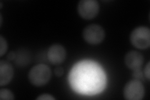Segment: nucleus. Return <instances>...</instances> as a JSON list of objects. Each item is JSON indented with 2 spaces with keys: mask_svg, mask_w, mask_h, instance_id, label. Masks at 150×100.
Listing matches in <instances>:
<instances>
[{
  "mask_svg": "<svg viewBox=\"0 0 150 100\" xmlns=\"http://www.w3.org/2000/svg\"><path fill=\"white\" fill-rule=\"evenodd\" d=\"M69 83L76 92L95 94L104 89L106 77L101 66L96 62L84 60L74 65L69 73Z\"/></svg>",
  "mask_w": 150,
  "mask_h": 100,
  "instance_id": "nucleus-1",
  "label": "nucleus"
},
{
  "mask_svg": "<svg viewBox=\"0 0 150 100\" xmlns=\"http://www.w3.org/2000/svg\"><path fill=\"white\" fill-rule=\"evenodd\" d=\"M51 70L44 64L36 65L30 69L28 78L30 82L35 87H40L48 83L51 78Z\"/></svg>",
  "mask_w": 150,
  "mask_h": 100,
  "instance_id": "nucleus-2",
  "label": "nucleus"
},
{
  "mask_svg": "<svg viewBox=\"0 0 150 100\" xmlns=\"http://www.w3.org/2000/svg\"><path fill=\"white\" fill-rule=\"evenodd\" d=\"M129 41L136 48L146 49L150 46V30L147 26H140L134 28L129 35Z\"/></svg>",
  "mask_w": 150,
  "mask_h": 100,
  "instance_id": "nucleus-3",
  "label": "nucleus"
},
{
  "mask_svg": "<svg viewBox=\"0 0 150 100\" xmlns=\"http://www.w3.org/2000/svg\"><path fill=\"white\" fill-rule=\"evenodd\" d=\"M84 40L88 43L96 45L100 44L104 40L106 33L101 25L96 23H92L84 28L82 32Z\"/></svg>",
  "mask_w": 150,
  "mask_h": 100,
  "instance_id": "nucleus-4",
  "label": "nucleus"
},
{
  "mask_svg": "<svg viewBox=\"0 0 150 100\" xmlns=\"http://www.w3.org/2000/svg\"><path fill=\"white\" fill-rule=\"evenodd\" d=\"M123 96L128 100H141L144 96V88L142 82L137 79H131L123 88Z\"/></svg>",
  "mask_w": 150,
  "mask_h": 100,
  "instance_id": "nucleus-5",
  "label": "nucleus"
},
{
  "mask_svg": "<svg viewBox=\"0 0 150 100\" xmlns=\"http://www.w3.org/2000/svg\"><path fill=\"white\" fill-rule=\"evenodd\" d=\"M99 9L100 4L96 0H81L77 6L79 15L85 20L95 18L99 13Z\"/></svg>",
  "mask_w": 150,
  "mask_h": 100,
  "instance_id": "nucleus-6",
  "label": "nucleus"
},
{
  "mask_svg": "<svg viewBox=\"0 0 150 100\" xmlns=\"http://www.w3.org/2000/svg\"><path fill=\"white\" fill-rule=\"evenodd\" d=\"M47 58L51 64L58 65L63 63L67 58V50L61 44L51 45L47 51Z\"/></svg>",
  "mask_w": 150,
  "mask_h": 100,
  "instance_id": "nucleus-7",
  "label": "nucleus"
},
{
  "mask_svg": "<svg viewBox=\"0 0 150 100\" xmlns=\"http://www.w3.org/2000/svg\"><path fill=\"white\" fill-rule=\"evenodd\" d=\"M144 62L143 55L139 51L131 50L128 51L125 56V63L127 67L134 71L139 70Z\"/></svg>",
  "mask_w": 150,
  "mask_h": 100,
  "instance_id": "nucleus-8",
  "label": "nucleus"
},
{
  "mask_svg": "<svg viewBox=\"0 0 150 100\" xmlns=\"http://www.w3.org/2000/svg\"><path fill=\"white\" fill-rule=\"evenodd\" d=\"M14 70L12 65L6 60L0 61V86H4L11 82L13 78Z\"/></svg>",
  "mask_w": 150,
  "mask_h": 100,
  "instance_id": "nucleus-9",
  "label": "nucleus"
},
{
  "mask_svg": "<svg viewBox=\"0 0 150 100\" xmlns=\"http://www.w3.org/2000/svg\"><path fill=\"white\" fill-rule=\"evenodd\" d=\"M0 99L1 100H13L15 99V96L10 89L2 88L0 89Z\"/></svg>",
  "mask_w": 150,
  "mask_h": 100,
  "instance_id": "nucleus-10",
  "label": "nucleus"
},
{
  "mask_svg": "<svg viewBox=\"0 0 150 100\" xmlns=\"http://www.w3.org/2000/svg\"><path fill=\"white\" fill-rule=\"evenodd\" d=\"M8 50V43L6 40L0 35V56H3Z\"/></svg>",
  "mask_w": 150,
  "mask_h": 100,
  "instance_id": "nucleus-11",
  "label": "nucleus"
},
{
  "mask_svg": "<svg viewBox=\"0 0 150 100\" xmlns=\"http://www.w3.org/2000/svg\"><path fill=\"white\" fill-rule=\"evenodd\" d=\"M37 100H54L56 98L49 93H43L36 98Z\"/></svg>",
  "mask_w": 150,
  "mask_h": 100,
  "instance_id": "nucleus-12",
  "label": "nucleus"
},
{
  "mask_svg": "<svg viewBox=\"0 0 150 100\" xmlns=\"http://www.w3.org/2000/svg\"><path fill=\"white\" fill-rule=\"evenodd\" d=\"M144 74L145 77H146L148 80H149L150 78V62L148 61L146 63V66L144 67Z\"/></svg>",
  "mask_w": 150,
  "mask_h": 100,
  "instance_id": "nucleus-13",
  "label": "nucleus"
},
{
  "mask_svg": "<svg viewBox=\"0 0 150 100\" xmlns=\"http://www.w3.org/2000/svg\"><path fill=\"white\" fill-rule=\"evenodd\" d=\"M54 73L55 75L57 77H60L64 73V69L62 66H57L54 71Z\"/></svg>",
  "mask_w": 150,
  "mask_h": 100,
  "instance_id": "nucleus-14",
  "label": "nucleus"
},
{
  "mask_svg": "<svg viewBox=\"0 0 150 100\" xmlns=\"http://www.w3.org/2000/svg\"><path fill=\"white\" fill-rule=\"evenodd\" d=\"M15 57H16V55L14 51H10L9 53H8V56H7V58L8 60H10V61H13L15 59Z\"/></svg>",
  "mask_w": 150,
  "mask_h": 100,
  "instance_id": "nucleus-15",
  "label": "nucleus"
},
{
  "mask_svg": "<svg viewBox=\"0 0 150 100\" xmlns=\"http://www.w3.org/2000/svg\"><path fill=\"white\" fill-rule=\"evenodd\" d=\"M2 23H3L2 15H1V14H0V26H1V25H2Z\"/></svg>",
  "mask_w": 150,
  "mask_h": 100,
  "instance_id": "nucleus-16",
  "label": "nucleus"
},
{
  "mask_svg": "<svg viewBox=\"0 0 150 100\" xmlns=\"http://www.w3.org/2000/svg\"><path fill=\"white\" fill-rule=\"evenodd\" d=\"M2 6H3V5H2V3L1 2V3H0V8H2Z\"/></svg>",
  "mask_w": 150,
  "mask_h": 100,
  "instance_id": "nucleus-17",
  "label": "nucleus"
}]
</instances>
